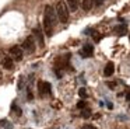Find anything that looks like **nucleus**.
Instances as JSON below:
<instances>
[{
	"label": "nucleus",
	"instance_id": "obj_1",
	"mask_svg": "<svg viewBox=\"0 0 130 129\" xmlns=\"http://www.w3.org/2000/svg\"><path fill=\"white\" fill-rule=\"evenodd\" d=\"M56 10L48 4L45 7V13H43V28H45L46 35H52V30L56 24Z\"/></svg>",
	"mask_w": 130,
	"mask_h": 129
},
{
	"label": "nucleus",
	"instance_id": "obj_2",
	"mask_svg": "<svg viewBox=\"0 0 130 129\" xmlns=\"http://www.w3.org/2000/svg\"><path fill=\"white\" fill-rule=\"evenodd\" d=\"M56 16L59 18L60 22H67L69 21V7H67V3L64 2H57L56 4Z\"/></svg>",
	"mask_w": 130,
	"mask_h": 129
},
{
	"label": "nucleus",
	"instance_id": "obj_3",
	"mask_svg": "<svg viewBox=\"0 0 130 129\" xmlns=\"http://www.w3.org/2000/svg\"><path fill=\"white\" fill-rule=\"evenodd\" d=\"M23 48L18 46V45H14V46L10 48V58L13 59V60H17L20 62L21 59H23Z\"/></svg>",
	"mask_w": 130,
	"mask_h": 129
},
{
	"label": "nucleus",
	"instance_id": "obj_4",
	"mask_svg": "<svg viewBox=\"0 0 130 129\" xmlns=\"http://www.w3.org/2000/svg\"><path fill=\"white\" fill-rule=\"evenodd\" d=\"M23 48L25 52H28V53H32L35 50V41H34V38L32 36H28V38H25V41L23 42Z\"/></svg>",
	"mask_w": 130,
	"mask_h": 129
},
{
	"label": "nucleus",
	"instance_id": "obj_5",
	"mask_svg": "<svg viewBox=\"0 0 130 129\" xmlns=\"http://www.w3.org/2000/svg\"><path fill=\"white\" fill-rule=\"evenodd\" d=\"M38 90H39V93L42 95L49 94V93H51V84H49L48 81H39V83H38Z\"/></svg>",
	"mask_w": 130,
	"mask_h": 129
},
{
	"label": "nucleus",
	"instance_id": "obj_6",
	"mask_svg": "<svg viewBox=\"0 0 130 129\" xmlns=\"http://www.w3.org/2000/svg\"><path fill=\"white\" fill-rule=\"evenodd\" d=\"M2 64H3V67L7 70H11L13 67H14V62H13V59L10 58V56H4L3 60H2Z\"/></svg>",
	"mask_w": 130,
	"mask_h": 129
},
{
	"label": "nucleus",
	"instance_id": "obj_7",
	"mask_svg": "<svg viewBox=\"0 0 130 129\" xmlns=\"http://www.w3.org/2000/svg\"><path fill=\"white\" fill-rule=\"evenodd\" d=\"M78 3H80V6H81V8L84 11L91 10L92 6H94V0H78Z\"/></svg>",
	"mask_w": 130,
	"mask_h": 129
},
{
	"label": "nucleus",
	"instance_id": "obj_8",
	"mask_svg": "<svg viewBox=\"0 0 130 129\" xmlns=\"http://www.w3.org/2000/svg\"><path fill=\"white\" fill-rule=\"evenodd\" d=\"M94 53V46L92 45H85L84 48H83L81 50V55L84 56V58H90V56H92Z\"/></svg>",
	"mask_w": 130,
	"mask_h": 129
},
{
	"label": "nucleus",
	"instance_id": "obj_9",
	"mask_svg": "<svg viewBox=\"0 0 130 129\" xmlns=\"http://www.w3.org/2000/svg\"><path fill=\"white\" fill-rule=\"evenodd\" d=\"M34 35H35V38L38 39V42H39L41 46H43V36H42V31H41L39 28H34Z\"/></svg>",
	"mask_w": 130,
	"mask_h": 129
},
{
	"label": "nucleus",
	"instance_id": "obj_10",
	"mask_svg": "<svg viewBox=\"0 0 130 129\" xmlns=\"http://www.w3.org/2000/svg\"><path fill=\"white\" fill-rule=\"evenodd\" d=\"M113 70H115L113 63H112V62H108L106 66H105V70H104L105 76H112V74H113Z\"/></svg>",
	"mask_w": 130,
	"mask_h": 129
},
{
	"label": "nucleus",
	"instance_id": "obj_11",
	"mask_svg": "<svg viewBox=\"0 0 130 129\" xmlns=\"http://www.w3.org/2000/svg\"><path fill=\"white\" fill-rule=\"evenodd\" d=\"M67 2V7L70 8L71 11H76L77 7H78V0H66Z\"/></svg>",
	"mask_w": 130,
	"mask_h": 129
},
{
	"label": "nucleus",
	"instance_id": "obj_12",
	"mask_svg": "<svg viewBox=\"0 0 130 129\" xmlns=\"http://www.w3.org/2000/svg\"><path fill=\"white\" fill-rule=\"evenodd\" d=\"M115 32L118 34V35H124V34L127 32V28H126V25H118V27L115 28Z\"/></svg>",
	"mask_w": 130,
	"mask_h": 129
},
{
	"label": "nucleus",
	"instance_id": "obj_13",
	"mask_svg": "<svg viewBox=\"0 0 130 129\" xmlns=\"http://www.w3.org/2000/svg\"><path fill=\"white\" fill-rule=\"evenodd\" d=\"M78 95L81 98H85V97H87V90H85V88H80L78 90Z\"/></svg>",
	"mask_w": 130,
	"mask_h": 129
},
{
	"label": "nucleus",
	"instance_id": "obj_14",
	"mask_svg": "<svg viewBox=\"0 0 130 129\" xmlns=\"http://www.w3.org/2000/svg\"><path fill=\"white\" fill-rule=\"evenodd\" d=\"M84 107H85V101H78V102H77V108L83 109Z\"/></svg>",
	"mask_w": 130,
	"mask_h": 129
},
{
	"label": "nucleus",
	"instance_id": "obj_15",
	"mask_svg": "<svg viewBox=\"0 0 130 129\" xmlns=\"http://www.w3.org/2000/svg\"><path fill=\"white\" fill-rule=\"evenodd\" d=\"M83 129H95V128H94L92 125H84V126H83Z\"/></svg>",
	"mask_w": 130,
	"mask_h": 129
},
{
	"label": "nucleus",
	"instance_id": "obj_16",
	"mask_svg": "<svg viewBox=\"0 0 130 129\" xmlns=\"http://www.w3.org/2000/svg\"><path fill=\"white\" fill-rule=\"evenodd\" d=\"M105 0H94V3H95L96 6H99V4H102V3H104Z\"/></svg>",
	"mask_w": 130,
	"mask_h": 129
},
{
	"label": "nucleus",
	"instance_id": "obj_17",
	"mask_svg": "<svg viewBox=\"0 0 130 129\" xmlns=\"http://www.w3.org/2000/svg\"><path fill=\"white\" fill-rule=\"evenodd\" d=\"M83 117H84V118L90 117V111H84V112H83Z\"/></svg>",
	"mask_w": 130,
	"mask_h": 129
},
{
	"label": "nucleus",
	"instance_id": "obj_18",
	"mask_svg": "<svg viewBox=\"0 0 130 129\" xmlns=\"http://www.w3.org/2000/svg\"><path fill=\"white\" fill-rule=\"evenodd\" d=\"M126 98H127V100H129V101H130V93H129V94H127V95H126Z\"/></svg>",
	"mask_w": 130,
	"mask_h": 129
}]
</instances>
